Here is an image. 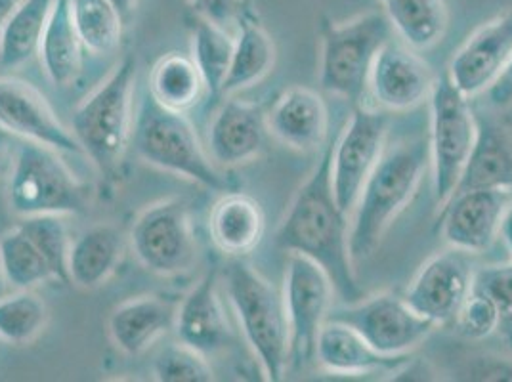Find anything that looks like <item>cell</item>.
Instances as JSON below:
<instances>
[{
  "label": "cell",
  "mask_w": 512,
  "mask_h": 382,
  "mask_svg": "<svg viewBox=\"0 0 512 382\" xmlns=\"http://www.w3.org/2000/svg\"><path fill=\"white\" fill-rule=\"evenodd\" d=\"M335 142L327 144L320 163L300 186L279 224L274 243L289 255H302L320 264L331 279L335 295L346 304L365 298L350 255V214L344 213L331 184Z\"/></svg>",
  "instance_id": "cell-1"
},
{
  "label": "cell",
  "mask_w": 512,
  "mask_h": 382,
  "mask_svg": "<svg viewBox=\"0 0 512 382\" xmlns=\"http://www.w3.org/2000/svg\"><path fill=\"white\" fill-rule=\"evenodd\" d=\"M430 161L425 140H409L384 151L363 184L350 216V255L362 262L375 253L384 232L419 188Z\"/></svg>",
  "instance_id": "cell-2"
},
{
  "label": "cell",
  "mask_w": 512,
  "mask_h": 382,
  "mask_svg": "<svg viewBox=\"0 0 512 382\" xmlns=\"http://www.w3.org/2000/svg\"><path fill=\"white\" fill-rule=\"evenodd\" d=\"M136 58L127 56L71 115V132L107 186L119 176L132 138Z\"/></svg>",
  "instance_id": "cell-3"
},
{
  "label": "cell",
  "mask_w": 512,
  "mask_h": 382,
  "mask_svg": "<svg viewBox=\"0 0 512 382\" xmlns=\"http://www.w3.org/2000/svg\"><path fill=\"white\" fill-rule=\"evenodd\" d=\"M222 277L228 302L264 381H283L289 371V323L283 293L241 258H232Z\"/></svg>",
  "instance_id": "cell-4"
},
{
  "label": "cell",
  "mask_w": 512,
  "mask_h": 382,
  "mask_svg": "<svg viewBox=\"0 0 512 382\" xmlns=\"http://www.w3.org/2000/svg\"><path fill=\"white\" fill-rule=\"evenodd\" d=\"M130 146L151 167L190 180L207 190L226 191L228 180L201 146L186 113L159 106L146 96L136 111Z\"/></svg>",
  "instance_id": "cell-5"
},
{
  "label": "cell",
  "mask_w": 512,
  "mask_h": 382,
  "mask_svg": "<svg viewBox=\"0 0 512 382\" xmlns=\"http://www.w3.org/2000/svg\"><path fill=\"white\" fill-rule=\"evenodd\" d=\"M394 29L384 10L365 12L348 22L323 18L320 27V85L325 92L358 104L369 88V73Z\"/></svg>",
  "instance_id": "cell-6"
},
{
  "label": "cell",
  "mask_w": 512,
  "mask_h": 382,
  "mask_svg": "<svg viewBox=\"0 0 512 382\" xmlns=\"http://www.w3.org/2000/svg\"><path fill=\"white\" fill-rule=\"evenodd\" d=\"M6 201L20 218L73 216L88 211V190L62 161L60 151L25 140L12 159Z\"/></svg>",
  "instance_id": "cell-7"
},
{
  "label": "cell",
  "mask_w": 512,
  "mask_h": 382,
  "mask_svg": "<svg viewBox=\"0 0 512 382\" xmlns=\"http://www.w3.org/2000/svg\"><path fill=\"white\" fill-rule=\"evenodd\" d=\"M430 163L434 197L440 207L451 199L476 140V113L448 73L434 81L430 94Z\"/></svg>",
  "instance_id": "cell-8"
},
{
  "label": "cell",
  "mask_w": 512,
  "mask_h": 382,
  "mask_svg": "<svg viewBox=\"0 0 512 382\" xmlns=\"http://www.w3.org/2000/svg\"><path fill=\"white\" fill-rule=\"evenodd\" d=\"M128 239L138 262L155 276H178L192 268L197 255L190 205L180 197L146 207L136 216Z\"/></svg>",
  "instance_id": "cell-9"
},
{
  "label": "cell",
  "mask_w": 512,
  "mask_h": 382,
  "mask_svg": "<svg viewBox=\"0 0 512 382\" xmlns=\"http://www.w3.org/2000/svg\"><path fill=\"white\" fill-rule=\"evenodd\" d=\"M335 289L320 264L289 255L283 302L289 323V371H300L316 358V340L329 318Z\"/></svg>",
  "instance_id": "cell-10"
},
{
  "label": "cell",
  "mask_w": 512,
  "mask_h": 382,
  "mask_svg": "<svg viewBox=\"0 0 512 382\" xmlns=\"http://www.w3.org/2000/svg\"><path fill=\"white\" fill-rule=\"evenodd\" d=\"M354 327L375 350L386 356L413 352L438 327L434 321L417 314L404 297L381 293L331 310L329 318Z\"/></svg>",
  "instance_id": "cell-11"
},
{
  "label": "cell",
  "mask_w": 512,
  "mask_h": 382,
  "mask_svg": "<svg viewBox=\"0 0 512 382\" xmlns=\"http://www.w3.org/2000/svg\"><path fill=\"white\" fill-rule=\"evenodd\" d=\"M390 119L384 111L356 107L350 121L335 138L331 159V184L344 213L352 214L363 184L384 153Z\"/></svg>",
  "instance_id": "cell-12"
},
{
  "label": "cell",
  "mask_w": 512,
  "mask_h": 382,
  "mask_svg": "<svg viewBox=\"0 0 512 382\" xmlns=\"http://www.w3.org/2000/svg\"><path fill=\"white\" fill-rule=\"evenodd\" d=\"M472 281L474 270L469 253L451 249L428 260L409 283L404 298L417 314L444 325L453 321L469 297Z\"/></svg>",
  "instance_id": "cell-13"
},
{
  "label": "cell",
  "mask_w": 512,
  "mask_h": 382,
  "mask_svg": "<svg viewBox=\"0 0 512 382\" xmlns=\"http://www.w3.org/2000/svg\"><path fill=\"white\" fill-rule=\"evenodd\" d=\"M0 128L60 153H83L71 128L60 123L43 94L14 77H0Z\"/></svg>",
  "instance_id": "cell-14"
},
{
  "label": "cell",
  "mask_w": 512,
  "mask_h": 382,
  "mask_svg": "<svg viewBox=\"0 0 512 382\" xmlns=\"http://www.w3.org/2000/svg\"><path fill=\"white\" fill-rule=\"evenodd\" d=\"M511 191L467 190L453 193L442 211V235L451 249L486 253L501 232Z\"/></svg>",
  "instance_id": "cell-15"
},
{
  "label": "cell",
  "mask_w": 512,
  "mask_h": 382,
  "mask_svg": "<svg viewBox=\"0 0 512 382\" xmlns=\"http://www.w3.org/2000/svg\"><path fill=\"white\" fill-rule=\"evenodd\" d=\"M512 56V10L476 29L451 58L448 77L467 98L488 92Z\"/></svg>",
  "instance_id": "cell-16"
},
{
  "label": "cell",
  "mask_w": 512,
  "mask_h": 382,
  "mask_svg": "<svg viewBox=\"0 0 512 382\" xmlns=\"http://www.w3.org/2000/svg\"><path fill=\"white\" fill-rule=\"evenodd\" d=\"M220 270L213 266L178 302L174 333L176 339L207 358L234 344V331L226 318L218 293Z\"/></svg>",
  "instance_id": "cell-17"
},
{
  "label": "cell",
  "mask_w": 512,
  "mask_h": 382,
  "mask_svg": "<svg viewBox=\"0 0 512 382\" xmlns=\"http://www.w3.org/2000/svg\"><path fill=\"white\" fill-rule=\"evenodd\" d=\"M434 75L430 65L404 44H384L369 73V90L388 111H407L421 106L432 94Z\"/></svg>",
  "instance_id": "cell-18"
},
{
  "label": "cell",
  "mask_w": 512,
  "mask_h": 382,
  "mask_svg": "<svg viewBox=\"0 0 512 382\" xmlns=\"http://www.w3.org/2000/svg\"><path fill=\"white\" fill-rule=\"evenodd\" d=\"M268 132V121L260 107L243 100H226L214 113L207 149L218 167L245 165L262 155Z\"/></svg>",
  "instance_id": "cell-19"
},
{
  "label": "cell",
  "mask_w": 512,
  "mask_h": 382,
  "mask_svg": "<svg viewBox=\"0 0 512 382\" xmlns=\"http://www.w3.org/2000/svg\"><path fill=\"white\" fill-rule=\"evenodd\" d=\"M323 371L342 377H360L386 373L392 375L411 360L409 354L386 356L375 350L362 335L337 319H327L321 325L316 340V358Z\"/></svg>",
  "instance_id": "cell-20"
},
{
  "label": "cell",
  "mask_w": 512,
  "mask_h": 382,
  "mask_svg": "<svg viewBox=\"0 0 512 382\" xmlns=\"http://www.w3.org/2000/svg\"><path fill=\"white\" fill-rule=\"evenodd\" d=\"M268 130L281 144L310 153L327 142L329 109L316 90L293 86L285 90L266 115Z\"/></svg>",
  "instance_id": "cell-21"
},
{
  "label": "cell",
  "mask_w": 512,
  "mask_h": 382,
  "mask_svg": "<svg viewBox=\"0 0 512 382\" xmlns=\"http://www.w3.org/2000/svg\"><path fill=\"white\" fill-rule=\"evenodd\" d=\"M176 308L174 300L157 295L125 300L107 321L111 342L127 356H142L151 344L174 329Z\"/></svg>",
  "instance_id": "cell-22"
},
{
  "label": "cell",
  "mask_w": 512,
  "mask_h": 382,
  "mask_svg": "<svg viewBox=\"0 0 512 382\" xmlns=\"http://www.w3.org/2000/svg\"><path fill=\"white\" fill-rule=\"evenodd\" d=\"M512 190V130L497 119L476 115V140L453 193Z\"/></svg>",
  "instance_id": "cell-23"
},
{
  "label": "cell",
  "mask_w": 512,
  "mask_h": 382,
  "mask_svg": "<svg viewBox=\"0 0 512 382\" xmlns=\"http://www.w3.org/2000/svg\"><path fill=\"white\" fill-rule=\"evenodd\" d=\"M266 216L255 197L234 191L220 197L209 214V234L222 255L243 258L260 245Z\"/></svg>",
  "instance_id": "cell-24"
},
{
  "label": "cell",
  "mask_w": 512,
  "mask_h": 382,
  "mask_svg": "<svg viewBox=\"0 0 512 382\" xmlns=\"http://www.w3.org/2000/svg\"><path fill=\"white\" fill-rule=\"evenodd\" d=\"M125 235L113 224H94L75 237L69 251V283L79 289H98L119 268Z\"/></svg>",
  "instance_id": "cell-25"
},
{
  "label": "cell",
  "mask_w": 512,
  "mask_h": 382,
  "mask_svg": "<svg viewBox=\"0 0 512 382\" xmlns=\"http://www.w3.org/2000/svg\"><path fill=\"white\" fill-rule=\"evenodd\" d=\"M85 52L73 23L69 0H56L39 48V58L48 81L56 86L75 83L83 71Z\"/></svg>",
  "instance_id": "cell-26"
},
{
  "label": "cell",
  "mask_w": 512,
  "mask_h": 382,
  "mask_svg": "<svg viewBox=\"0 0 512 382\" xmlns=\"http://www.w3.org/2000/svg\"><path fill=\"white\" fill-rule=\"evenodd\" d=\"M237 23L239 33L235 37L234 56L222 86V94H234L260 83L276 62L274 41L251 8H243Z\"/></svg>",
  "instance_id": "cell-27"
},
{
  "label": "cell",
  "mask_w": 512,
  "mask_h": 382,
  "mask_svg": "<svg viewBox=\"0 0 512 382\" xmlns=\"http://www.w3.org/2000/svg\"><path fill=\"white\" fill-rule=\"evenodd\" d=\"M56 0H18L0 29V65L20 67L43 43L44 29Z\"/></svg>",
  "instance_id": "cell-28"
},
{
  "label": "cell",
  "mask_w": 512,
  "mask_h": 382,
  "mask_svg": "<svg viewBox=\"0 0 512 382\" xmlns=\"http://www.w3.org/2000/svg\"><path fill=\"white\" fill-rule=\"evenodd\" d=\"M207 92L205 81L192 56L169 52L161 56L150 73V96L176 113H188Z\"/></svg>",
  "instance_id": "cell-29"
},
{
  "label": "cell",
  "mask_w": 512,
  "mask_h": 382,
  "mask_svg": "<svg viewBox=\"0 0 512 382\" xmlns=\"http://www.w3.org/2000/svg\"><path fill=\"white\" fill-rule=\"evenodd\" d=\"M383 6L394 33L413 50L430 48L446 35L448 8L444 0H386Z\"/></svg>",
  "instance_id": "cell-30"
},
{
  "label": "cell",
  "mask_w": 512,
  "mask_h": 382,
  "mask_svg": "<svg viewBox=\"0 0 512 382\" xmlns=\"http://www.w3.org/2000/svg\"><path fill=\"white\" fill-rule=\"evenodd\" d=\"M235 39L226 27L209 22L201 16L192 20V58L201 71L207 94L222 96V86L230 71Z\"/></svg>",
  "instance_id": "cell-31"
},
{
  "label": "cell",
  "mask_w": 512,
  "mask_h": 382,
  "mask_svg": "<svg viewBox=\"0 0 512 382\" xmlns=\"http://www.w3.org/2000/svg\"><path fill=\"white\" fill-rule=\"evenodd\" d=\"M69 4L86 52L109 56L121 46L125 20L109 0H69Z\"/></svg>",
  "instance_id": "cell-32"
},
{
  "label": "cell",
  "mask_w": 512,
  "mask_h": 382,
  "mask_svg": "<svg viewBox=\"0 0 512 382\" xmlns=\"http://www.w3.org/2000/svg\"><path fill=\"white\" fill-rule=\"evenodd\" d=\"M0 266L10 289H37L54 281L48 262L20 226L0 235Z\"/></svg>",
  "instance_id": "cell-33"
},
{
  "label": "cell",
  "mask_w": 512,
  "mask_h": 382,
  "mask_svg": "<svg viewBox=\"0 0 512 382\" xmlns=\"http://www.w3.org/2000/svg\"><path fill=\"white\" fill-rule=\"evenodd\" d=\"M48 306L35 289H14L0 298V340L25 346L43 335Z\"/></svg>",
  "instance_id": "cell-34"
},
{
  "label": "cell",
  "mask_w": 512,
  "mask_h": 382,
  "mask_svg": "<svg viewBox=\"0 0 512 382\" xmlns=\"http://www.w3.org/2000/svg\"><path fill=\"white\" fill-rule=\"evenodd\" d=\"M27 237L41 251L44 260L48 262L54 281L69 283V251L73 239L69 237L67 226L62 216L58 214H39L27 216L18 224Z\"/></svg>",
  "instance_id": "cell-35"
},
{
  "label": "cell",
  "mask_w": 512,
  "mask_h": 382,
  "mask_svg": "<svg viewBox=\"0 0 512 382\" xmlns=\"http://www.w3.org/2000/svg\"><path fill=\"white\" fill-rule=\"evenodd\" d=\"M153 377L159 382H211L213 367L205 354L176 342L161 350L153 361Z\"/></svg>",
  "instance_id": "cell-36"
},
{
  "label": "cell",
  "mask_w": 512,
  "mask_h": 382,
  "mask_svg": "<svg viewBox=\"0 0 512 382\" xmlns=\"http://www.w3.org/2000/svg\"><path fill=\"white\" fill-rule=\"evenodd\" d=\"M453 325L459 337L467 340H484L499 331L501 318L495 302L486 293L470 289L469 297L457 310Z\"/></svg>",
  "instance_id": "cell-37"
},
{
  "label": "cell",
  "mask_w": 512,
  "mask_h": 382,
  "mask_svg": "<svg viewBox=\"0 0 512 382\" xmlns=\"http://www.w3.org/2000/svg\"><path fill=\"white\" fill-rule=\"evenodd\" d=\"M472 289L486 293L499 310V331L512 342V260L474 270Z\"/></svg>",
  "instance_id": "cell-38"
},
{
  "label": "cell",
  "mask_w": 512,
  "mask_h": 382,
  "mask_svg": "<svg viewBox=\"0 0 512 382\" xmlns=\"http://www.w3.org/2000/svg\"><path fill=\"white\" fill-rule=\"evenodd\" d=\"M457 379L465 381H512V361L499 356L470 358Z\"/></svg>",
  "instance_id": "cell-39"
},
{
  "label": "cell",
  "mask_w": 512,
  "mask_h": 382,
  "mask_svg": "<svg viewBox=\"0 0 512 382\" xmlns=\"http://www.w3.org/2000/svg\"><path fill=\"white\" fill-rule=\"evenodd\" d=\"M193 12L209 22L218 23L222 27L239 20L245 0H188Z\"/></svg>",
  "instance_id": "cell-40"
},
{
  "label": "cell",
  "mask_w": 512,
  "mask_h": 382,
  "mask_svg": "<svg viewBox=\"0 0 512 382\" xmlns=\"http://www.w3.org/2000/svg\"><path fill=\"white\" fill-rule=\"evenodd\" d=\"M488 98H490L491 106L499 107V109L512 107V56L507 65L503 67V71L499 73V77L495 79V83L488 88Z\"/></svg>",
  "instance_id": "cell-41"
},
{
  "label": "cell",
  "mask_w": 512,
  "mask_h": 382,
  "mask_svg": "<svg viewBox=\"0 0 512 382\" xmlns=\"http://www.w3.org/2000/svg\"><path fill=\"white\" fill-rule=\"evenodd\" d=\"M499 235L503 237V241H505V245H507V249H509V253L512 256V205L507 207L505 216L501 220V232H499Z\"/></svg>",
  "instance_id": "cell-42"
},
{
  "label": "cell",
  "mask_w": 512,
  "mask_h": 382,
  "mask_svg": "<svg viewBox=\"0 0 512 382\" xmlns=\"http://www.w3.org/2000/svg\"><path fill=\"white\" fill-rule=\"evenodd\" d=\"M109 2L117 8V12L123 16L125 22L134 14L136 4H138V0H109Z\"/></svg>",
  "instance_id": "cell-43"
},
{
  "label": "cell",
  "mask_w": 512,
  "mask_h": 382,
  "mask_svg": "<svg viewBox=\"0 0 512 382\" xmlns=\"http://www.w3.org/2000/svg\"><path fill=\"white\" fill-rule=\"evenodd\" d=\"M18 0H0V29H2V23L8 18V14L12 12V8L16 6Z\"/></svg>",
  "instance_id": "cell-44"
},
{
  "label": "cell",
  "mask_w": 512,
  "mask_h": 382,
  "mask_svg": "<svg viewBox=\"0 0 512 382\" xmlns=\"http://www.w3.org/2000/svg\"><path fill=\"white\" fill-rule=\"evenodd\" d=\"M6 157H8V140H6V136L0 132V176H2V170H4Z\"/></svg>",
  "instance_id": "cell-45"
},
{
  "label": "cell",
  "mask_w": 512,
  "mask_h": 382,
  "mask_svg": "<svg viewBox=\"0 0 512 382\" xmlns=\"http://www.w3.org/2000/svg\"><path fill=\"white\" fill-rule=\"evenodd\" d=\"M8 293H10V285H8L4 272H2V266H0V298L8 295Z\"/></svg>",
  "instance_id": "cell-46"
},
{
  "label": "cell",
  "mask_w": 512,
  "mask_h": 382,
  "mask_svg": "<svg viewBox=\"0 0 512 382\" xmlns=\"http://www.w3.org/2000/svg\"><path fill=\"white\" fill-rule=\"evenodd\" d=\"M381 2H386V0H381Z\"/></svg>",
  "instance_id": "cell-47"
}]
</instances>
